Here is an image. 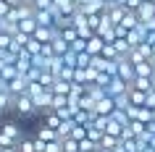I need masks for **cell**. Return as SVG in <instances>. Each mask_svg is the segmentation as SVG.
<instances>
[{
  "label": "cell",
  "mask_w": 155,
  "mask_h": 152,
  "mask_svg": "<svg viewBox=\"0 0 155 152\" xmlns=\"http://www.w3.org/2000/svg\"><path fill=\"white\" fill-rule=\"evenodd\" d=\"M34 136H37L40 142H45V144H50V142H61V139H58V131H53V128L45 126V123H40V128L34 131Z\"/></svg>",
  "instance_id": "5"
},
{
  "label": "cell",
  "mask_w": 155,
  "mask_h": 152,
  "mask_svg": "<svg viewBox=\"0 0 155 152\" xmlns=\"http://www.w3.org/2000/svg\"><path fill=\"white\" fill-rule=\"evenodd\" d=\"M74 81H76V84H84V87H87V79H84V68H76V73H74Z\"/></svg>",
  "instance_id": "40"
},
{
  "label": "cell",
  "mask_w": 155,
  "mask_h": 152,
  "mask_svg": "<svg viewBox=\"0 0 155 152\" xmlns=\"http://www.w3.org/2000/svg\"><path fill=\"white\" fill-rule=\"evenodd\" d=\"M129 102L134 108H145L147 105V92H139V89H129Z\"/></svg>",
  "instance_id": "16"
},
{
  "label": "cell",
  "mask_w": 155,
  "mask_h": 152,
  "mask_svg": "<svg viewBox=\"0 0 155 152\" xmlns=\"http://www.w3.org/2000/svg\"><path fill=\"white\" fill-rule=\"evenodd\" d=\"M129 128H131V131H134L137 136H142V134L147 131V123H142V121H131V123H129Z\"/></svg>",
  "instance_id": "36"
},
{
  "label": "cell",
  "mask_w": 155,
  "mask_h": 152,
  "mask_svg": "<svg viewBox=\"0 0 155 152\" xmlns=\"http://www.w3.org/2000/svg\"><path fill=\"white\" fill-rule=\"evenodd\" d=\"M13 110L21 115V118H26V115H34V113H40L37 108H34V100L29 95H18L16 102H13Z\"/></svg>",
  "instance_id": "1"
},
{
  "label": "cell",
  "mask_w": 155,
  "mask_h": 152,
  "mask_svg": "<svg viewBox=\"0 0 155 152\" xmlns=\"http://www.w3.org/2000/svg\"><path fill=\"white\" fill-rule=\"evenodd\" d=\"M142 24V21H139V16H137V11H126V16H124V21H121V26L124 29H137V26Z\"/></svg>",
  "instance_id": "19"
},
{
  "label": "cell",
  "mask_w": 155,
  "mask_h": 152,
  "mask_svg": "<svg viewBox=\"0 0 155 152\" xmlns=\"http://www.w3.org/2000/svg\"><path fill=\"white\" fill-rule=\"evenodd\" d=\"M53 5H55L63 16H74V13H76V8H79L74 0H53Z\"/></svg>",
  "instance_id": "10"
},
{
  "label": "cell",
  "mask_w": 155,
  "mask_h": 152,
  "mask_svg": "<svg viewBox=\"0 0 155 152\" xmlns=\"http://www.w3.org/2000/svg\"><path fill=\"white\" fill-rule=\"evenodd\" d=\"M147 108H153V110H155V92L147 95Z\"/></svg>",
  "instance_id": "41"
},
{
  "label": "cell",
  "mask_w": 155,
  "mask_h": 152,
  "mask_svg": "<svg viewBox=\"0 0 155 152\" xmlns=\"http://www.w3.org/2000/svg\"><path fill=\"white\" fill-rule=\"evenodd\" d=\"M131 89H139V92H155L153 89V79H145V76H137V79L131 81Z\"/></svg>",
  "instance_id": "18"
},
{
  "label": "cell",
  "mask_w": 155,
  "mask_h": 152,
  "mask_svg": "<svg viewBox=\"0 0 155 152\" xmlns=\"http://www.w3.org/2000/svg\"><path fill=\"white\" fill-rule=\"evenodd\" d=\"M95 152H103V150H95Z\"/></svg>",
  "instance_id": "45"
},
{
  "label": "cell",
  "mask_w": 155,
  "mask_h": 152,
  "mask_svg": "<svg viewBox=\"0 0 155 152\" xmlns=\"http://www.w3.org/2000/svg\"><path fill=\"white\" fill-rule=\"evenodd\" d=\"M18 76H21V73H18L16 66H5L3 60H0V79L5 81V84H8V81H13V79H18Z\"/></svg>",
  "instance_id": "11"
},
{
  "label": "cell",
  "mask_w": 155,
  "mask_h": 152,
  "mask_svg": "<svg viewBox=\"0 0 155 152\" xmlns=\"http://www.w3.org/2000/svg\"><path fill=\"white\" fill-rule=\"evenodd\" d=\"M110 45H113V47L118 50V55H129L131 50H134V47L129 45V40H126V37H116V40L110 42Z\"/></svg>",
  "instance_id": "21"
},
{
  "label": "cell",
  "mask_w": 155,
  "mask_h": 152,
  "mask_svg": "<svg viewBox=\"0 0 155 152\" xmlns=\"http://www.w3.org/2000/svg\"><path fill=\"white\" fill-rule=\"evenodd\" d=\"M129 89H131V84H126L124 79H118V76H116V79H110V84H108L105 92H108L110 97H118V95H126Z\"/></svg>",
  "instance_id": "4"
},
{
  "label": "cell",
  "mask_w": 155,
  "mask_h": 152,
  "mask_svg": "<svg viewBox=\"0 0 155 152\" xmlns=\"http://www.w3.org/2000/svg\"><path fill=\"white\" fill-rule=\"evenodd\" d=\"M45 152H63V144L61 142H50V144H45Z\"/></svg>",
  "instance_id": "39"
},
{
  "label": "cell",
  "mask_w": 155,
  "mask_h": 152,
  "mask_svg": "<svg viewBox=\"0 0 155 152\" xmlns=\"http://www.w3.org/2000/svg\"><path fill=\"white\" fill-rule=\"evenodd\" d=\"M0 152H18V147H0Z\"/></svg>",
  "instance_id": "42"
},
{
  "label": "cell",
  "mask_w": 155,
  "mask_h": 152,
  "mask_svg": "<svg viewBox=\"0 0 155 152\" xmlns=\"http://www.w3.org/2000/svg\"><path fill=\"white\" fill-rule=\"evenodd\" d=\"M118 144H121V139H118V136L105 134V136H103V142H100V150H103V152H113Z\"/></svg>",
  "instance_id": "22"
},
{
  "label": "cell",
  "mask_w": 155,
  "mask_h": 152,
  "mask_svg": "<svg viewBox=\"0 0 155 152\" xmlns=\"http://www.w3.org/2000/svg\"><path fill=\"white\" fill-rule=\"evenodd\" d=\"M40 29V24H37V18H24L21 24H18V32L26 34V37H34V32Z\"/></svg>",
  "instance_id": "15"
},
{
  "label": "cell",
  "mask_w": 155,
  "mask_h": 152,
  "mask_svg": "<svg viewBox=\"0 0 155 152\" xmlns=\"http://www.w3.org/2000/svg\"><path fill=\"white\" fill-rule=\"evenodd\" d=\"M26 89H29V81H26L24 76H18V79L8 81V92H11L13 97H18V95H26Z\"/></svg>",
  "instance_id": "7"
},
{
  "label": "cell",
  "mask_w": 155,
  "mask_h": 152,
  "mask_svg": "<svg viewBox=\"0 0 155 152\" xmlns=\"http://www.w3.org/2000/svg\"><path fill=\"white\" fill-rule=\"evenodd\" d=\"M90 68H95V71H105V68H108V58H103V55H92Z\"/></svg>",
  "instance_id": "28"
},
{
  "label": "cell",
  "mask_w": 155,
  "mask_h": 152,
  "mask_svg": "<svg viewBox=\"0 0 155 152\" xmlns=\"http://www.w3.org/2000/svg\"><path fill=\"white\" fill-rule=\"evenodd\" d=\"M100 55H103V58H108V60H118V58H121V55H118V50H116L113 45H110V42H108L105 47H103V53H100Z\"/></svg>",
  "instance_id": "30"
},
{
  "label": "cell",
  "mask_w": 155,
  "mask_h": 152,
  "mask_svg": "<svg viewBox=\"0 0 155 152\" xmlns=\"http://www.w3.org/2000/svg\"><path fill=\"white\" fill-rule=\"evenodd\" d=\"M13 45V34H3L0 32V50H8Z\"/></svg>",
  "instance_id": "38"
},
{
  "label": "cell",
  "mask_w": 155,
  "mask_h": 152,
  "mask_svg": "<svg viewBox=\"0 0 155 152\" xmlns=\"http://www.w3.org/2000/svg\"><path fill=\"white\" fill-rule=\"evenodd\" d=\"M113 152H129V150H126V147H124V144H118V147H116Z\"/></svg>",
  "instance_id": "43"
},
{
  "label": "cell",
  "mask_w": 155,
  "mask_h": 152,
  "mask_svg": "<svg viewBox=\"0 0 155 152\" xmlns=\"http://www.w3.org/2000/svg\"><path fill=\"white\" fill-rule=\"evenodd\" d=\"M105 134H110V136H118V139H121V134H124V126H121V123H116V121L110 118V123H108V128H105Z\"/></svg>",
  "instance_id": "32"
},
{
  "label": "cell",
  "mask_w": 155,
  "mask_h": 152,
  "mask_svg": "<svg viewBox=\"0 0 155 152\" xmlns=\"http://www.w3.org/2000/svg\"><path fill=\"white\" fill-rule=\"evenodd\" d=\"M105 8H108L105 0H87V3H82V5H79V11H82L84 16H97V13H103Z\"/></svg>",
  "instance_id": "3"
},
{
  "label": "cell",
  "mask_w": 155,
  "mask_h": 152,
  "mask_svg": "<svg viewBox=\"0 0 155 152\" xmlns=\"http://www.w3.org/2000/svg\"><path fill=\"white\" fill-rule=\"evenodd\" d=\"M134 68H137V76H145V79H153L155 76V63L153 60H142V63H137Z\"/></svg>",
  "instance_id": "13"
},
{
  "label": "cell",
  "mask_w": 155,
  "mask_h": 152,
  "mask_svg": "<svg viewBox=\"0 0 155 152\" xmlns=\"http://www.w3.org/2000/svg\"><path fill=\"white\" fill-rule=\"evenodd\" d=\"M42 47H45V42H40V40H34V37H32V40H29V42H26V53H29V55H40V53H42Z\"/></svg>",
  "instance_id": "26"
},
{
  "label": "cell",
  "mask_w": 155,
  "mask_h": 152,
  "mask_svg": "<svg viewBox=\"0 0 155 152\" xmlns=\"http://www.w3.org/2000/svg\"><path fill=\"white\" fill-rule=\"evenodd\" d=\"M42 123H45V126H50L53 131H58V128L63 126V118H61L55 110H48V113H42Z\"/></svg>",
  "instance_id": "8"
},
{
  "label": "cell",
  "mask_w": 155,
  "mask_h": 152,
  "mask_svg": "<svg viewBox=\"0 0 155 152\" xmlns=\"http://www.w3.org/2000/svg\"><path fill=\"white\" fill-rule=\"evenodd\" d=\"M58 37L66 40L68 45H74V42L79 40V32H76V26H61V29H58Z\"/></svg>",
  "instance_id": "14"
},
{
  "label": "cell",
  "mask_w": 155,
  "mask_h": 152,
  "mask_svg": "<svg viewBox=\"0 0 155 152\" xmlns=\"http://www.w3.org/2000/svg\"><path fill=\"white\" fill-rule=\"evenodd\" d=\"M0 134L8 136V139H13V142H21V139H24V131H21V126H18L16 121H5V123H0Z\"/></svg>",
  "instance_id": "2"
},
{
  "label": "cell",
  "mask_w": 155,
  "mask_h": 152,
  "mask_svg": "<svg viewBox=\"0 0 155 152\" xmlns=\"http://www.w3.org/2000/svg\"><path fill=\"white\" fill-rule=\"evenodd\" d=\"M74 73H76V68H71V66H66L63 71L58 73V79H63V81H74Z\"/></svg>",
  "instance_id": "37"
},
{
  "label": "cell",
  "mask_w": 155,
  "mask_h": 152,
  "mask_svg": "<svg viewBox=\"0 0 155 152\" xmlns=\"http://www.w3.org/2000/svg\"><path fill=\"white\" fill-rule=\"evenodd\" d=\"M79 150L82 152H95V150H100V144L92 142V139H82V142H79Z\"/></svg>",
  "instance_id": "33"
},
{
  "label": "cell",
  "mask_w": 155,
  "mask_h": 152,
  "mask_svg": "<svg viewBox=\"0 0 155 152\" xmlns=\"http://www.w3.org/2000/svg\"><path fill=\"white\" fill-rule=\"evenodd\" d=\"M68 92H71V81L58 79L55 84H53V95H68Z\"/></svg>",
  "instance_id": "27"
},
{
  "label": "cell",
  "mask_w": 155,
  "mask_h": 152,
  "mask_svg": "<svg viewBox=\"0 0 155 152\" xmlns=\"http://www.w3.org/2000/svg\"><path fill=\"white\" fill-rule=\"evenodd\" d=\"M137 121H142V123H153V121H155V110H153V108H147V105H145V108H139Z\"/></svg>",
  "instance_id": "25"
},
{
  "label": "cell",
  "mask_w": 155,
  "mask_h": 152,
  "mask_svg": "<svg viewBox=\"0 0 155 152\" xmlns=\"http://www.w3.org/2000/svg\"><path fill=\"white\" fill-rule=\"evenodd\" d=\"M68 139H76V142H82V139H87V126H74L71 136Z\"/></svg>",
  "instance_id": "34"
},
{
  "label": "cell",
  "mask_w": 155,
  "mask_h": 152,
  "mask_svg": "<svg viewBox=\"0 0 155 152\" xmlns=\"http://www.w3.org/2000/svg\"><path fill=\"white\" fill-rule=\"evenodd\" d=\"M113 110H116V100L110 95L103 97V100L95 105V113H97V115H113Z\"/></svg>",
  "instance_id": "6"
},
{
  "label": "cell",
  "mask_w": 155,
  "mask_h": 152,
  "mask_svg": "<svg viewBox=\"0 0 155 152\" xmlns=\"http://www.w3.org/2000/svg\"><path fill=\"white\" fill-rule=\"evenodd\" d=\"M103 136H105V131H100V128L97 126H90V128H87V139H92V142H103Z\"/></svg>",
  "instance_id": "31"
},
{
  "label": "cell",
  "mask_w": 155,
  "mask_h": 152,
  "mask_svg": "<svg viewBox=\"0 0 155 152\" xmlns=\"http://www.w3.org/2000/svg\"><path fill=\"white\" fill-rule=\"evenodd\" d=\"M11 5H13V8H16V5H21V3H24V0H8Z\"/></svg>",
  "instance_id": "44"
},
{
  "label": "cell",
  "mask_w": 155,
  "mask_h": 152,
  "mask_svg": "<svg viewBox=\"0 0 155 152\" xmlns=\"http://www.w3.org/2000/svg\"><path fill=\"white\" fill-rule=\"evenodd\" d=\"M34 18H37V24H40V26H55V16H53V11H37Z\"/></svg>",
  "instance_id": "17"
},
{
  "label": "cell",
  "mask_w": 155,
  "mask_h": 152,
  "mask_svg": "<svg viewBox=\"0 0 155 152\" xmlns=\"http://www.w3.org/2000/svg\"><path fill=\"white\" fill-rule=\"evenodd\" d=\"M18 152H37V142H34V136H24V139L18 142Z\"/></svg>",
  "instance_id": "24"
},
{
  "label": "cell",
  "mask_w": 155,
  "mask_h": 152,
  "mask_svg": "<svg viewBox=\"0 0 155 152\" xmlns=\"http://www.w3.org/2000/svg\"><path fill=\"white\" fill-rule=\"evenodd\" d=\"M87 97H92L95 102H100L103 97H108V92L103 87H97V84H92V87H87Z\"/></svg>",
  "instance_id": "23"
},
{
  "label": "cell",
  "mask_w": 155,
  "mask_h": 152,
  "mask_svg": "<svg viewBox=\"0 0 155 152\" xmlns=\"http://www.w3.org/2000/svg\"><path fill=\"white\" fill-rule=\"evenodd\" d=\"M105 45H108V42L103 40V37H97V34H95L92 40H87V53H90V55H100Z\"/></svg>",
  "instance_id": "12"
},
{
  "label": "cell",
  "mask_w": 155,
  "mask_h": 152,
  "mask_svg": "<svg viewBox=\"0 0 155 152\" xmlns=\"http://www.w3.org/2000/svg\"><path fill=\"white\" fill-rule=\"evenodd\" d=\"M61 108H68V95H53V108L50 110H61Z\"/></svg>",
  "instance_id": "29"
},
{
  "label": "cell",
  "mask_w": 155,
  "mask_h": 152,
  "mask_svg": "<svg viewBox=\"0 0 155 152\" xmlns=\"http://www.w3.org/2000/svg\"><path fill=\"white\" fill-rule=\"evenodd\" d=\"M13 102H16V97L11 95V92H0V115L13 110Z\"/></svg>",
  "instance_id": "20"
},
{
  "label": "cell",
  "mask_w": 155,
  "mask_h": 152,
  "mask_svg": "<svg viewBox=\"0 0 155 152\" xmlns=\"http://www.w3.org/2000/svg\"><path fill=\"white\" fill-rule=\"evenodd\" d=\"M137 16H139V21H150V18H155V3H153V0H145V3L137 8Z\"/></svg>",
  "instance_id": "9"
},
{
  "label": "cell",
  "mask_w": 155,
  "mask_h": 152,
  "mask_svg": "<svg viewBox=\"0 0 155 152\" xmlns=\"http://www.w3.org/2000/svg\"><path fill=\"white\" fill-rule=\"evenodd\" d=\"M63 152H82L79 150V142H76V139H63Z\"/></svg>",
  "instance_id": "35"
}]
</instances>
